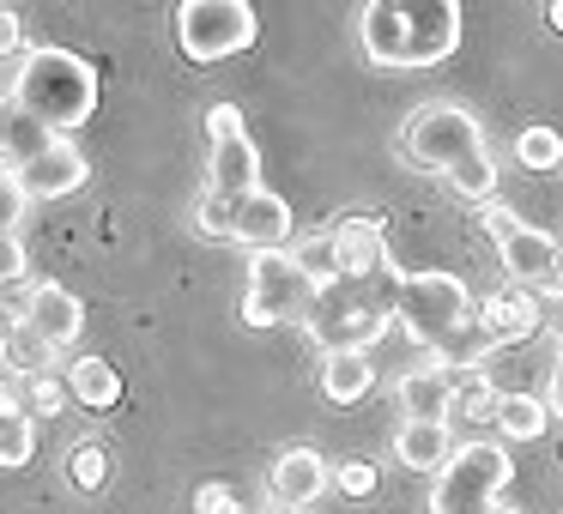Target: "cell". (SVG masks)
Returning <instances> with one entry per match:
<instances>
[{
  "label": "cell",
  "instance_id": "6da1fadb",
  "mask_svg": "<svg viewBox=\"0 0 563 514\" xmlns=\"http://www.w3.org/2000/svg\"><path fill=\"white\" fill-rule=\"evenodd\" d=\"M394 321L412 333L424 351H437L442 369H478L490 357V339L478 327V297L454 272H400V303Z\"/></svg>",
  "mask_w": 563,
  "mask_h": 514
},
{
  "label": "cell",
  "instance_id": "7a4b0ae2",
  "mask_svg": "<svg viewBox=\"0 0 563 514\" xmlns=\"http://www.w3.org/2000/svg\"><path fill=\"white\" fill-rule=\"evenodd\" d=\"M357 43L376 67H437L461 43V7L454 0H424V7L369 0L357 7Z\"/></svg>",
  "mask_w": 563,
  "mask_h": 514
},
{
  "label": "cell",
  "instance_id": "3957f363",
  "mask_svg": "<svg viewBox=\"0 0 563 514\" xmlns=\"http://www.w3.org/2000/svg\"><path fill=\"white\" fill-rule=\"evenodd\" d=\"M394 303H400V267L352 272V279H333L316 291V309H309L303 333L321 345V357L369 351L394 327Z\"/></svg>",
  "mask_w": 563,
  "mask_h": 514
},
{
  "label": "cell",
  "instance_id": "277c9868",
  "mask_svg": "<svg viewBox=\"0 0 563 514\" xmlns=\"http://www.w3.org/2000/svg\"><path fill=\"white\" fill-rule=\"evenodd\" d=\"M13 98L25 103L43 127L74 139L79 127L91 122V110H98V74H91V62H79L74 49H31L25 62H19Z\"/></svg>",
  "mask_w": 563,
  "mask_h": 514
},
{
  "label": "cell",
  "instance_id": "5b68a950",
  "mask_svg": "<svg viewBox=\"0 0 563 514\" xmlns=\"http://www.w3.org/2000/svg\"><path fill=\"white\" fill-rule=\"evenodd\" d=\"M400 152H406V164L442 176V182H449L461 164L490 158V152H485V127H478L461 103H418V110L400 122Z\"/></svg>",
  "mask_w": 563,
  "mask_h": 514
},
{
  "label": "cell",
  "instance_id": "8992f818",
  "mask_svg": "<svg viewBox=\"0 0 563 514\" xmlns=\"http://www.w3.org/2000/svg\"><path fill=\"white\" fill-rule=\"evenodd\" d=\"M478 224H485L490 243H497V260H503V272H509V284H521V291L545 297V303L563 291V243H558L551 231H539V224L515 219L503 200L478 206Z\"/></svg>",
  "mask_w": 563,
  "mask_h": 514
},
{
  "label": "cell",
  "instance_id": "52a82bcc",
  "mask_svg": "<svg viewBox=\"0 0 563 514\" xmlns=\"http://www.w3.org/2000/svg\"><path fill=\"white\" fill-rule=\"evenodd\" d=\"M195 224H200V236H212V243H243L249 255H279V248L297 243V219L273 188H255L243 200L200 194Z\"/></svg>",
  "mask_w": 563,
  "mask_h": 514
},
{
  "label": "cell",
  "instance_id": "ba28073f",
  "mask_svg": "<svg viewBox=\"0 0 563 514\" xmlns=\"http://www.w3.org/2000/svg\"><path fill=\"white\" fill-rule=\"evenodd\" d=\"M515 460L503 442H454L449 466L437 472L430 490V514H490L497 496L509 490Z\"/></svg>",
  "mask_w": 563,
  "mask_h": 514
},
{
  "label": "cell",
  "instance_id": "9c48e42d",
  "mask_svg": "<svg viewBox=\"0 0 563 514\" xmlns=\"http://www.w3.org/2000/svg\"><path fill=\"white\" fill-rule=\"evenodd\" d=\"M309 309H316V279L297 267L291 248H279V255H249V291H243L249 327H285V321L303 327Z\"/></svg>",
  "mask_w": 563,
  "mask_h": 514
},
{
  "label": "cell",
  "instance_id": "30bf717a",
  "mask_svg": "<svg viewBox=\"0 0 563 514\" xmlns=\"http://www.w3.org/2000/svg\"><path fill=\"white\" fill-rule=\"evenodd\" d=\"M176 25V43H183L188 62L212 67V62H231L255 43V7L249 0H183L170 13Z\"/></svg>",
  "mask_w": 563,
  "mask_h": 514
},
{
  "label": "cell",
  "instance_id": "8fae6325",
  "mask_svg": "<svg viewBox=\"0 0 563 514\" xmlns=\"http://www.w3.org/2000/svg\"><path fill=\"white\" fill-rule=\"evenodd\" d=\"M207 146H212V158H207V194L212 200H243L255 188H267L261 182V152L249 139L236 103H212L207 110Z\"/></svg>",
  "mask_w": 563,
  "mask_h": 514
},
{
  "label": "cell",
  "instance_id": "7c38bea8",
  "mask_svg": "<svg viewBox=\"0 0 563 514\" xmlns=\"http://www.w3.org/2000/svg\"><path fill=\"white\" fill-rule=\"evenodd\" d=\"M25 327L37 333L43 345H49L55 357L62 351H74L79 345V333H86V303H79L67 284H55V279H43V284H31V297H25Z\"/></svg>",
  "mask_w": 563,
  "mask_h": 514
},
{
  "label": "cell",
  "instance_id": "4fadbf2b",
  "mask_svg": "<svg viewBox=\"0 0 563 514\" xmlns=\"http://www.w3.org/2000/svg\"><path fill=\"white\" fill-rule=\"evenodd\" d=\"M328 484H333V460L321 448H285L267 472V496H273V509H285V514H303L309 502H321Z\"/></svg>",
  "mask_w": 563,
  "mask_h": 514
},
{
  "label": "cell",
  "instance_id": "5bb4252c",
  "mask_svg": "<svg viewBox=\"0 0 563 514\" xmlns=\"http://www.w3.org/2000/svg\"><path fill=\"white\" fill-rule=\"evenodd\" d=\"M328 243H333V260H340V279L394 267L388 231H382V212H340V219L328 224Z\"/></svg>",
  "mask_w": 563,
  "mask_h": 514
},
{
  "label": "cell",
  "instance_id": "9a60e30c",
  "mask_svg": "<svg viewBox=\"0 0 563 514\" xmlns=\"http://www.w3.org/2000/svg\"><path fill=\"white\" fill-rule=\"evenodd\" d=\"M478 327H485L490 351H503V345H527L539 327H545V297L521 291V284H503V291H490L485 303H478Z\"/></svg>",
  "mask_w": 563,
  "mask_h": 514
},
{
  "label": "cell",
  "instance_id": "2e32d148",
  "mask_svg": "<svg viewBox=\"0 0 563 514\" xmlns=\"http://www.w3.org/2000/svg\"><path fill=\"white\" fill-rule=\"evenodd\" d=\"M13 176L25 182L31 200H67V194H79V188L91 182V164H86V152H79L74 139H55L37 164H25V170H13Z\"/></svg>",
  "mask_w": 563,
  "mask_h": 514
},
{
  "label": "cell",
  "instance_id": "e0dca14e",
  "mask_svg": "<svg viewBox=\"0 0 563 514\" xmlns=\"http://www.w3.org/2000/svg\"><path fill=\"white\" fill-rule=\"evenodd\" d=\"M394 400H400L406 424H449V405H454V369H442L437 357L418 369H406L400 388H394Z\"/></svg>",
  "mask_w": 563,
  "mask_h": 514
},
{
  "label": "cell",
  "instance_id": "ac0fdd59",
  "mask_svg": "<svg viewBox=\"0 0 563 514\" xmlns=\"http://www.w3.org/2000/svg\"><path fill=\"white\" fill-rule=\"evenodd\" d=\"M55 127H43L37 115L25 110V103L13 98V91H7V98H0V164H7V170H25V164H37L43 152L55 146Z\"/></svg>",
  "mask_w": 563,
  "mask_h": 514
},
{
  "label": "cell",
  "instance_id": "d6986e66",
  "mask_svg": "<svg viewBox=\"0 0 563 514\" xmlns=\"http://www.w3.org/2000/svg\"><path fill=\"white\" fill-rule=\"evenodd\" d=\"M449 454H454V429L449 424H400L394 429V460H400L406 472L437 478L442 466H449Z\"/></svg>",
  "mask_w": 563,
  "mask_h": 514
},
{
  "label": "cell",
  "instance_id": "ffe728a7",
  "mask_svg": "<svg viewBox=\"0 0 563 514\" xmlns=\"http://www.w3.org/2000/svg\"><path fill=\"white\" fill-rule=\"evenodd\" d=\"M369 388H376V364H369V351H333V357H321V393H328L333 405H357Z\"/></svg>",
  "mask_w": 563,
  "mask_h": 514
},
{
  "label": "cell",
  "instance_id": "44dd1931",
  "mask_svg": "<svg viewBox=\"0 0 563 514\" xmlns=\"http://www.w3.org/2000/svg\"><path fill=\"white\" fill-rule=\"evenodd\" d=\"M62 376H67V388H74V400L86 405V412H110V405L122 400V376H115V364H103V357H74Z\"/></svg>",
  "mask_w": 563,
  "mask_h": 514
},
{
  "label": "cell",
  "instance_id": "7402d4cb",
  "mask_svg": "<svg viewBox=\"0 0 563 514\" xmlns=\"http://www.w3.org/2000/svg\"><path fill=\"white\" fill-rule=\"evenodd\" d=\"M497 400H503V388L485 376V369H461V376H454L449 429H454V417H490V424H497Z\"/></svg>",
  "mask_w": 563,
  "mask_h": 514
},
{
  "label": "cell",
  "instance_id": "603a6c76",
  "mask_svg": "<svg viewBox=\"0 0 563 514\" xmlns=\"http://www.w3.org/2000/svg\"><path fill=\"white\" fill-rule=\"evenodd\" d=\"M31 454H37V417H31L25 400H19L13 412H0V472L31 466Z\"/></svg>",
  "mask_w": 563,
  "mask_h": 514
},
{
  "label": "cell",
  "instance_id": "cb8c5ba5",
  "mask_svg": "<svg viewBox=\"0 0 563 514\" xmlns=\"http://www.w3.org/2000/svg\"><path fill=\"white\" fill-rule=\"evenodd\" d=\"M545 424H551V412H545V400H533V393H503V400H497V429L509 442L545 436Z\"/></svg>",
  "mask_w": 563,
  "mask_h": 514
},
{
  "label": "cell",
  "instance_id": "d4e9b609",
  "mask_svg": "<svg viewBox=\"0 0 563 514\" xmlns=\"http://www.w3.org/2000/svg\"><path fill=\"white\" fill-rule=\"evenodd\" d=\"M515 158H521V170H563V139H558V127H545V122L521 127V134H515Z\"/></svg>",
  "mask_w": 563,
  "mask_h": 514
},
{
  "label": "cell",
  "instance_id": "484cf974",
  "mask_svg": "<svg viewBox=\"0 0 563 514\" xmlns=\"http://www.w3.org/2000/svg\"><path fill=\"white\" fill-rule=\"evenodd\" d=\"M0 357H7V364H13L25 381H31V376H43V369L55 364V351H49V345H43L37 333L25 327V315H19V327L7 333V345H0Z\"/></svg>",
  "mask_w": 563,
  "mask_h": 514
},
{
  "label": "cell",
  "instance_id": "4316f807",
  "mask_svg": "<svg viewBox=\"0 0 563 514\" xmlns=\"http://www.w3.org/2000/svg\"><path fill=\"white\" fill-rule=\"evenodd\" d=\"M67 405H74V388H67L62 369H43V376L25 381V412L31 417H62Z\"/></svg>",
  "mask_w": 563,
  "mask_h": 514
},
{
  "label": "cell",
  "instance_id": "83f0119b",
  "mask_svg": "<svg viewBox=\"0 0 563 514\" xmlns=\"http://www.w3.org/2000/svg\"><path fill=\"white\" fill-rule=\"evenodd\" d=\"M67 484L74 490H103L110 484V454H103L98 442H74V448H67Z\"/></svg>",
  "mask_w": 563,
  "mask_h": 514
},
{
  "label": "cell",
  "instance_id": "f1b7e54d",
  "mask_svg": "<svg viewBox=\"0 0 563 514\" xmlns=\"http://www.w3.org/2000/svg\"><path fill=\"white\" fill-rule=\"evenodd\" d=\"M291 255H297V267L316 279V291L321 284H333L340 279V260H333V243H328V231H316V236H297L291 243Z\"/></svg>",
  "mask_w": 563,
  "mask_h": 514
},
{
  "label": "cell",
  "instance_id": "f546056e",
  "mask_svg": "<svg viewBox=\"0 0 563 514\" xmlns=\"http://www.w3.org/2000/svg\"><path fill=\"white\" fill-rule=\"evenodd\" d=\"M31 219V194L13 170H0V236H19V224Z\"/></svg>",
  "mask_w": 563,
  "mask_h": 514
},
{
  "label": "cell",
  "instance_id": "4dcf8cb0",
  "mask_svg": "<svg viewBox=\"0 0 563 514\" xmlns=\"http://www.w3.org/2000/svg\"><path fill=\"white\" fill-rule=\"evenodd\" d=\"M333 490L340 496H376V460H340L333 466Z\"/></svg>",
  "mask_w": 563,
  "mask_h": 514
},
{
  "label": "cell",
  "instance_id": "1f68e13d",
  "mask_svg": "<svg viewBox=\"0 0 563 514\" xmlns=\"http://www.w3.org/2000/svg\"><path fill=\"white\" fill-rule=\"evenodd\" d=\"M195 514H243V502H236V490H231V484L207 478V484L195 490Z\"/></svg>",
  "mask_w": 563,
  "mask_h": 514
},
{
  "label": "cell",
  "instance_id": "d6a6232c",
  "mask_svg": "<svg viewBox=\"0 0 563 514\" xmlns=\"http://www.w3.org/2000/svg\"><path fill=\"white\" fill-rule=\"evenodd\" d=\"M31 272V255H25V236H0V284H19Z\"/></svg>",
  "mask_w": 563,
  "mask_h": 514
},
{
  "label": "cell",
  "instance_id": "836d02e7",
  "mask_svg": "<svg viewBox=\"0 0 563 514\" xmlns=\"http://www.w3.org/2000/svg\"><path fill=\"white\" fill-rule=\"evenodd\" d=\"M0 55H25V25L13 7H0Z\"/></svg>",
  "mask_w": 563,
  "mask_h": 514
},
{
  "label": "cell",
  "instance_id": "e575fe53",
  "mask_svg": "<svg viewBox=\"0 0 563 514\" xmlns=\"http://www.w3.org/2000/svg\"><path fill=\"white\" fill-rule=\"evenodd\" d=\"M545 412L563 417V339H558V357H551V381H545Z\"/></svg>",
  "mask_w": 563,
  "mask_h": 514
},
{
  "label": "cell",
  "instance_id": "d590c367",
  "mask_svg": "<svg viewBox=\"0 0 563 514\" xmlns=\"http://www.w3.org/2000/svg\"><path fill=\"white\" fill-rule=\"evenodd\" d=\"M545 327H558V339H563V291L545 303Z\"/></svg>",
  "mask_w": 563,
  "mask_h": 514
},
{
  "label": "cell",
  "instance_id": "8d00e7d4",
  "mask_svg": "<svg viewBox=\"0 0 563 514\" xmlns=\"http://www.w3.org/2000/svg\"><path fill=\"white\" fill-rule=\"evenodd\" d=\"M545 25H551V31H558V37H563V0H551V7H545Z\"/></svg>",
  "mask_w": 563,
  "mask_h": 514
},
{
  "label": "cell",
  "instance_id": "74e56055",
  "mask_svg": "<svg viewBox=\"0 0 563 514\" xmlns=\"http://www.w3.org/2000/svg\"><path fill=\"white\" fill-rule=\"evenodd\" d=\"M13 405H19V400H13V393H7V388H0V412H13Z\"/></svg>",
  "mask_w": 563,
  "mask_h": 514
}]
</instances>
